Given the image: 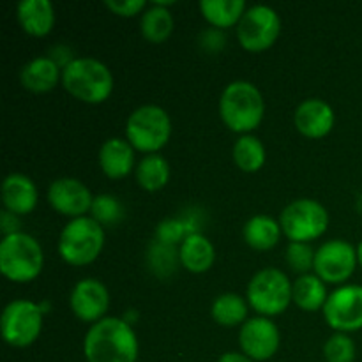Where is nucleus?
<instances>
[{
	"instance_id": "nucleus-12",
	"label": "nucleus",
	"mask_w": 362,
	"mask_h": 362,
	"mask_svg": "<svg viewBox=\"0 0 362 362\" xmlns=\"http://www.w3.org/2000/svg\"><path fill=\"white\" fill-rule=\"evenodd\" d=\"M324 318L336 332H356L362 329V286L343 285L329 293Z\"/></svg>"
},
{
	"instance_id": "nucleus-38",
	"label": "nucleus",
	"mask_w": 362,
	"mask_h": 362,
	"mask_svg": "<svg viewBox=\"0 0 362 362\" xmlns=\"http://www.w3.org/2000/svg\"><path fill=\"white\" fill-rule=\"evenodd\" d=\"M356 250H357V264H359L362 267V240L359 243V246L356 247Z\"/></svg>"
},
{
	"instance_id": "nucleus-23",
	"label": "nucleus",
	"mask_w": 362,
	"mask_h": 362,
	"mask_svg": "<svg viewBox=\"0 0 362 362\" xmlns=\"http://www.w3.org/2000/svg\"><path fill=\"white\" fill-rule=\"evenodd\" d=\"M329 299L327 286L317 274H304L293 281L292 300L297 308L308 313L324 310Z\"/></svg>"
},
{
	"instance_id": "nucleus-37",
	"label": "nucleus",
	"mask_w": 362,
	"mask_h": 362,
	"mask_svg": "<svg viewBox=\"0 0 362 362\" xmlns=\"http://www.w3.org/2000/svg\"><path fill=\"white\" fill-rule=\"evenodd\" d=\"M218 362H255V361L250 359L247 356H244V354L228 352V354H223V356L218 359Z\"/></svg>"
},
{
	"instance_id": "nucleus-20",
	"label": "nucleus",
	"mask_w": 362,
	"mask_h": 362,
	"mask_svg": "<svg viewBox=\"0 0 362 362\" xmlns=\"http://www.w3.org/2000/svg\"><path fill=\"white\" fill-rule=\"evenodd\" d=\"M16 14L23 32L32 37H46L55 27V9L48 0H23Z\"/></svg>"
},
{
	"instance_id": "nucleus-18",
	"label": "nucleus",
	"mask_w": 362,
	"mask_h": 362,
	"mask_svg": "<svg viewBox=\"0 0 362 362\" xmlns=\"http://www.w3.org/2000/svg\"><path fill=\"white\" fill-rule=\"evenodd\" d=\"M99 166L112 180H120L134 170V148L126 138H110L99 148Z\"/></svg>"
},
{
	"instance_id": "nucleus-26",
	"label": "nucleus",
	"mask_w": 362,
	"mask_h": 362,
	"mask_svg": "<svg viewBox=\"0 0 362 362\" xmlns=\"http://www.w3.org/2000/svg\"><path fill=\"white\" fill-rule=\"evenodd\" d=\"M136 182L148 193L161 191L170 180V163L159 154H148L141 159L134 170Z\"/></svg>"
},
{
	"instance_id": "nucleus-33",
	"label": "nucleus",
	"mask_w": 362,
	"mask_h": 362,
	"mask_svg": "<svg viewBox=\"0 0 362 362\" xmlns=\"http://www.w3.org/2000/svg\"><path fill=\"white\" fill-rule=\"evenodd\" d=\"M187 235H191L187 225L184 219H165L158 225L156 228V240L159 243L170 244V246H177V244H182V240Z\"/></svg>"
},
{
	"instance_id": "nucleus-6",
	"label": "nucleus",
	"mask_w": 362,
	"mask_h": 362,
	"mask_svg": "<svg viewBox=\"0 0 362 362\" xmlns=\"http://www.w3.org/2000/svg\"><path fill=\"white\" fill-rule=\"evenodd\" d=\"M172 138V120L166 110L156 105H144L134 110L126 122V140L134 151L158 154Z\"/></svg>"
},
{
	"instance_id": "nucleus-39",
	"label": "nucleus",
	"mask_w": 362,
	"mask_h": 362,
	"mask_svg": "<svg viewBox=\"0 0 362 362\" xmlns=\"http://www.w3.org/2000/svg\"><path fill=\"white\" fill-rule=\"evenodd\" d=\"M357 209H359V212L362 214V197H359V200H357Z\"/></svg>"
},
{
	"instance_id": "nucleus-25",
	"label": "nucleus",
	"mask_w": 362,
	"mask_h": 362,
	"mask_svg": "<svg viewBox=\"0 0 362 362\" xmlns=\"http://www.w3.org/2000/svg\"><path fill=\"white\" fill-rule=\"evenodd\" d=\"M140 32L152 45H163L168 41L173 32V16L166 7L152 2L148 9L141 14Z\"/></svg>"
},
{
	"instance_id": "nucleus-14",
	"label": "nucleus",
	"mask_w": 362,
	"mask_h": 362,
	"mask_svg": "<svg viewBox=\"0 0 362 362\" xmlns=\"http://www.w3.org/2000/svg\"><path fill=\"white\" fill-rule=\"evenodd\" d=\"M48 202L53 211L71 219H76L83 218L87 216V212H90L94 197L81 180L64 177V179H57L49 184Z\"/></svg>"
},
{
	"instance_id": "nucleus-15",
	"label": "nucleus",
	"mask_w": 362,
	"mask_h": 362,
	"mask_svg": "<svg viewBox=\"0 0 362 362\" xmlns=\"http://www.w3.org/2000/svg\"><path fill=\"white\" fill-rule=\"evenodd\" d=\"M69 304L78 320L94 325L95 322L106 318L105 315L110 308L108 288L99 279L85 278L74 285Z\"/></svg>"
},
{
	"instance_id": "nucleus-21",
	"label": "nucleus",
	"mask_w": 362,
	"mask_h": 362,
	"mask_svg": "<svg viewBox=\"0 0 362 362\" xmlns=\"http://www.w3.org/2000/svg\"><path fill=\"white\" fill-rule=\"evenodd\" d=\"M180 264L191 274H205L216 262V250L211 240L200 232L191 233L179 246Z\"/></svg>"
},
{
	"instance_id": "nucleus-2",
	"label": "nucleus",
	"mask_w": 362,
	"mask_h": 362,
	"mask_svg": "<svg viewBox=\"0 0 362 362\" xmlns=\"http://www.w3.org/2000/svg\"><path fill=\"white\" fill-rule=\"evenodd\" d=\"M265 101L257 85L246 80L232 81L219 98V117L230 131L250 134L262 124Z\"/></svg>"
},
{
	"instance_id": "nucleus-8",
	"label": "nucleus",
	"mask_w": 362,
	"mask_h": 362,
	"mask_svg": "<svg viewBox=\"0 0 362 362\" xmlns=\"http://www.w3.org/2000/svg\"><path fill=\"white\" fill-rule=\"evenodd\" d=\"M283 235L290 243H306L324 235L329 228V212L320 202L311 198H299L283 209L279 214Z\"/></svg>"
},
{
	"instance_id": "nucleus-29",
	"label": "nucleus",
	"mask_w": 362,
	"mask_h": 362,
	"mask_svg": "<svg viewBox=\"0 0 362 362\" xmlns=\"http://www.w3.org/2000/svg\"><path fill=\"white\" fill-rule=\"evenodd\" d=\"M147 262L148 269L158 278H168V276H172L177 271V267L180 264L179 250L175 246H170V244L154 240L151 244V247H148Z\"/></svg>"
},
{
	"instance_id": "nucleus-11",
	"label": "nucleus",
	"mask_w": 362,
	"mask_h": 362,
	"mask_svg": "<svg viewBox=\"0 0 362 362\" xmlns=\"http://www.w3.org/2000/svg\"><path fill=\"white\" fill-rule=\"evenodd\" d=\"M357 267V250L343 239L322 244L315 255V274L324 283L339 285L352 278Z\"/></svg>"
},
{
	"instance_id": "nucleus-27",
	"label": "nucleus",
	"mask_w": 362,
	"mask_h": 362,
	"mask_svg": "<svg viewBox=\"0 0 362 362\" xmlns=\"http://www.w3.org/2000/svg\"><path fill=\"white\" fill-rule=\"evenodd\" d=\"M247 308L250 304L239 296V293L226 292L214 299L211 308L212 320L223 327H237L243 325L247 318Z\"/></svg>"
},
{
	"instance_id": "nucleus-10",
	"label": "nucleus",
	"mask_w": 362,
	"mask_h": 362,
	"mask_svg": "<svg viewBox=\"0 0 362 362\" xmlns=\"http://www.w3.org/2000/svg\"><path fill=\"white\" fill-rule=\"evenodd\" d=\"M237 39L246 52L260 53L272 48L281 34V18L272 7H247L243 20L235 27Z\"/></svg>"
},
{
	"instance_id": "nucleus-7",
	"label": "nucleus",
	"mask_w": 362,
	"mask_h": 362,
	"mask_svg": "<svg viewBox=\"0 0 362 362\" xmlns=\"http://www.w3.org/2000/svg\"><path fill=\"white\" fill-rule=\"evenodd\" d=\"M292 286L288 276L279 269H262L247 285V304L257 311L258 317H278L293 303Z\"/></svg>"
},
{
	"instance_id": "nucleus-35",
	"label": "nucleus",
	"mask_w": 362,
	"mask_h": 362,
	"mask_svg": "<svg viewBox=\"0 0 362 362\" xmlns=\"http://www.w3.org/2000/svg\"><path fill=\"white\" fill-rule=\"evenodd\" d=\"M200 45L207 52L216 53L219 49H223V46H225V37H223L221 30H218V28H209V30H205L200 35Z\"/></svg>"
},
{
	"instance_id": "nucleus-31",
	"label": "nucleus",
	"mask_w": 362,
	"mask_h": 362,
	"mask_svg": "<svg viewBox=\"0 0 362 362\" xmlns=\"http://www.w3.org/2000/svg\"><path fill=\"white\" fill-rule=\"evenodd\" d=\"M356 352V343L345 332H334L324 345L325 362H354Z\"/></svg>"
},
{
	"instance_id": "nucleus-24",
	"label": "nucleus",
	"mask_w": 362,
	"mask_h": 362,
	"mask_svg": "<svg viewBox=\"0 0 362 362\" xmlns=\"http://www.w3.org/2000/svg\"><path fill=\"white\" fill-rule=\"evenodd\" d=\"M200 11L211 27L225 30L239 25L247 7L244 0H202Z\"/></svg>"
},
{
	"instance_id": "nucleus-9",
	"label": "nucleus",
	"mask_w": 362,
	"mask_h": 362,
	"mask_svg": "<svg viewBox=\"0 0 362 362\" xmlns=\"http://www.w3.org/2000/svg\"><path fill=\"white\" fill-rule=\"evenodd\" d=\"M42 315L45 310L41 304H35L27 299H18L4 308L2 338L7 345L14 349H27L37 341L42 331Z\"/></svg>"
},
{
	"instance_id": "nucleus-30",
	"label": "nucleus",
	"mask_w": 362,
	"mask_h": 362,
	"mask_svg": "<svg viewBox=\"0 0 362 362\" xmlns=\"http://www.w3.org/2000/svg\"><path fill=\"white\" fill-rule=\"evenodd\" d=\"M90 218L95 219L103 228L105 226L119 225L124 219V207L119 202V198L113 197V194H98V197H94V202H92Z\"/></svg>"
},
{
	"instance_id": "nucleus-19",
	"label": "nucleus",
	"mask_w": 362,
	"mask_h": 362,
	"mask_svg": "<svg viewBox=\"0 0 362 362\" xmlns=\"http://www.w3.org/2000/svg\"><path fill=\"white\" fill-rule=\"evenodd\" d=\"M59 80H62V69L49 57H35L21 67V85L34 94H46L53 90Z\"/></svg>"
},
{
	"instance_id": "nucleus-34",
	"label": "nucleus",
	"mask_w": 362,
	"mask_h": 362,
	"mask_svg": "<svg viewBox=\"0 0 362 362\" xmlns=\"http://www.w3.org/2000/svg\"><path fill=\"white\" fill-rule=\"evenodd\" d=\"M106 9L120 18H133L136 14L145 13L147 2L145 0H106Z\"/></svg>"
},
{
	"instance_id": "nucleus-5",
	"label": "nucleus",
	"mask_w": 362,
	"mask_h": 362,
	"mask_svg": "<svg viewBox=\"0 0 362 362\" xmlns=\"http://www.w3.org/2000/svg\"><path fill=\"white\" fill-rule=\"evenodd\" d=\"M45 253L35 237L13 233L0 243V271L13 283H30L41 274Z\"/></svg>"
},
{
	"instance_id": "nucleus-32",
	"label": "nucleus",
	"mask_w": 362,
	"mask_h": 362,
	"mask_svg": "<svg viewBox=\"0 0 362 362\" xmlns=\"http://www.w3.org/2000/svg\"><path fill=\"white\" fill-rule=\"evenodd\" d=\"M315 255L317 251L306 243H290L286 247V264L297 274H311L315 267Z\"/></svg>"
},
{
	"instance_id": "nucleus-36",
	"label": "nucleus",
	"mask_w": 362,
	"mask_h": 362,
	"mask_svg": "<svg viewBox=\"0 0 362 362\" xmlns=\"http://www.w3.org/2000/svg\"><path fill=\"white\" fill-rule=\"evenodd\" d=\"M2 232L4 237L13 235V233H20V216H14L11 212H2Z\"/></svg>"
},
{
	"instance_id": "nucleus-4",
	"label": "nucleus",
	"mask_w": 362,
	"mask_h": 362,
	"mask_svg": "<svg viewBox=\"0 0 362 362\" xmlns=\"http://www.w3.org/2000/svg\"><path fill=\"white\" fill-rule=\"evenodd\" d=\"M105 247V228L90 216L71 219L59 237V255L73 267H85L98 260Z\"/></svg>"
},
{
	"instance_id": "nucleus-16",
	"label": "nucleus",
	"mask_w": 362,
	"mask_h": 362,
	"mask_svg": "<svg viewBox=\"0 0 362 362\" xmlns=\"http://www.w3.org/2000/svg\"><path fill=\"white\" fill-rule=\"evenodd\" d=\"M336 122L334 110L331 105L318 98L306 99L297 106L293 113V124L303 136L311 140L325 138L332 131Z\"/></svg>"
},
{
	"instance_id": "nucleus-28",
	"label": "nucleus",
	"mask_w": 362,
	"mask_h": 362,
	"mask_svg": "<svg viewBox=\"0 0 362 362\" xmlns=\"http://www.w3.org/2000/svg\"><path fill=\"white\" fill-rule=\"evenodd\" d=\"M265 147L253 134H244L233 145V161L244 173H257L265 165Z\"/></svg>"
},
{
	"instance_id": "nucleus-22",
	"label": "nucleus",
	"mask_w": 362,
	"mask_h": 362,
	"mask_svg": "<svg viewBox=\"0 0 362 362\" xmlns=\"http://www.w3.org/2000/svg\"><path fill=\"white\" fill-rule=\"evenodd\" d=\"M281 225L274 218L265 214H257L247 219L243 228L244 240L255 251H269L278 246L281 239Z\"/></svg>"
},
{
	"instance_id": "nucleus-13",
	"label": "nucleus",
	"mask_w": 362,
	"mask_h": 362,
	"mask_svg": "<svg viewBox=\"0 0 362 362\" xmlns=\"http://www.w3.org/2000/svg\"><path fill=\"white\" fill-rule=\"evenodd\" d=\"M279 343H281V334L278 325L271 318L255 317L240 325V350L255 362L272 359L279 350Z\"/></svg>"
},
{
	"instance_id": "nucleus-3",
	"label": "nucleus",
	"mask_w": 362,
	"mask_h": 362,
	"mask_svg": "<svg viewBox=\"0 0 362 362\" xmlns=\"http://www.w3.org/2000/svg\"><path fill=\"white\" fill-rule=\"evenodd\" d=\"M62 85L78 101L101 105L113 92V74L101 60L80 57L62 69Z\"/></svg>"
},
{
	"instance_id": "nucleus-1",
	"label": "nucleus",
	"mask_w": 362,
	"mask_h": 362,
	"mask_svg": "<svg viewBox=\"0 0 362 362\" xmlns=\"http://www.w3.org/2000/svg\"><path fill=\"white\" fill-rule=\"evenodd\" d=\"M138 352L136 332L124 318L106 317L95 322L83 339L87 362H136Z\"/></svg>"
},
{
	"instance_id": "nucleus-17",
	"label": "nucleus",
	"mask_w": 362,
	"mask_h": 362,
	"mask_svg": "<svg viewBox=\"0 0 362 362\" xmlns=\"http://www.w3.org/2000/svg\"><path fill=\"white\" fill-rule=\"evenodd\" d=\"M39 193L34 180L23 173H11L2 184V202L7 212L27 216L37 207Z\"/></svg>"
}]
</instances>
